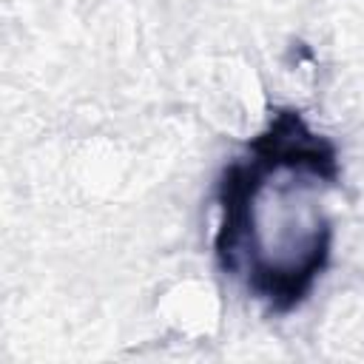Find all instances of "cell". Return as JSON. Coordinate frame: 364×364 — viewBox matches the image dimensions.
I'll return each mask as SVG.
<instances>
[{
  "label": "cell",
  "instance_id": "6da1fadb",
  "mask_svg": "<svg viewBox=\"0 0 364 364\" xmlns=\"http://www.w3.org/2000/svg\"><path fill=\"white\" fill-rule=\"evenodd\" d=\"M327 156L296 122L225 188L222 256L259 293L296 299L327 253Z\"/></svg>",
  "mask_w": 364,
  "mask_h": 364
}]
</instances>
